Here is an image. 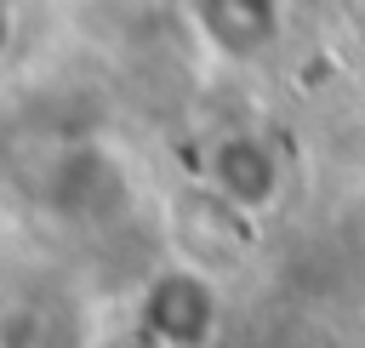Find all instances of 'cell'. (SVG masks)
Masks as SVG:
<instances>
[{"label": "cell", "instance_id": "5", "mask_svg": "<svg viewBox=\"0 0 365 348\" xmlns=\"http://www.w3.org/2000/svg\"><path fill=\"white\" fill-rule=\"evenodd\" d=\"M103 348H154V342H148V337H143L137 325H125V331H120L114 342H103Z\"/></svg>", "mask_w": 365, "mask_h": 348}, {"label": "cell", "instance_id": "3", "mask_svg": "<svg viewBox=\"0 0 365 348\" xmlns=\"http://www.w3.org/2000/svg\"><path fill=\"white\" fill-rule=\"evenodd\" d=\"M188 11L222 57H257L279 34V0H188Z\"/></svg>", "mask_w": 365, "mask_h": 348}, {"label": "cell", "instance_id": "2", "mask_svg": "<svg viewBox=\"0 0 365 348\" xmlns=\"http://www.w3.org/2000/svg\"><path fill=\"white\" fill-rule=\"evenodd\" d=\"M200 188H211L222 205H234L240 217H262L274 200H279V188H285V165H279V154L268 148V137H257V131H222V137H211V148H205V177H200Z\"/></svg>", "mask_w": 365, "mask_h": 348}, {"label": "cell", "instance_id": "4", "mask_svg": "<svg viewBox=\"0 0 365 348\" xmlns=\"http://www.w3.org/2000/svg\"><path fill=\"white\" fill-rule=\"evenodd\" d=\"M11 40H17V11H11V0H0V57L11 51Z\"/></svg>", "mask_w": 365, "mask_h": 348}, {"label": "cell", "instance_id": "1", "mask_svg": "<svg viewBox=\"0 0 365 348\" xmlns=\"http://www.w3.org/2000/svg\"><path fill=\"white\" fill-rule=\"evenodd\" d=\"M131 325L154 348H211L222 331V297L200 262H171L143 285Z\"/></svg>", "mask_w": 365, "mask_h": 348}, {"label": "cell", "instance_id": "6", "mask_svg": "<svg viewBox=\"0 0 365 348\" xmlns=\"http://www.w3.org/2000/svg\"><path fill=\"white\" fill-rule=\"evenodd\" d=\"M359 34H365V0H359Z\"/></svg>", "mask_w": 365, "mask_h": 348}]
</instances>
